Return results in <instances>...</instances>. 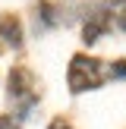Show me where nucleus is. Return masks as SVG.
I'll return each mask as SVG.
<instances>
[{"label":"nucleus","mask_w":126,"mask_h":129,"mask_svg":"<svg viewBox=\"0 0 126 129\" xmlns=\"http://www.w3.org/2000/svg\"><path fill=\"white\" fill-rule=\"evenodd\" d=\"M104 79V69L98 60H88V57H73L69 63V88L73 91H88V88H98Z\"/></svg>","instance_id":"nucleus-1"},{"label":"nucleus","mask_w":126,"mask_h":129,"mask_svg":"<svg viewBox=\"0 0 126 129\" xmlns=\"http://www.w3.org/2000/svg\"><path fill=\"white\" fill-rule=\"evenodd\" d=\"M0 38L6 44H13V47L22 44V25H19L16 16H0Z\"/></svg>","instance_id":"nucleus-2"},{"label":"nucleus","mask_w":126,"mask_h":129,"mask_svg":"<svg viewBox=\"0 0 126 129\" xmlns=\"http://www.w3.org/2000/svg\"><path fill=\"white\" fill-rule=\"evenodd\" d=\"M28 88H32V73L22 69V66L13 69V73H10V94H13V98H25Z\"/></svg>","instance_id":"nucleus-3"},{"label":"nucleus","mask_w":126,"mask_h":129,"mask_svg":"<svg viewBox=\"0 0 126 129\" xmlns=\"http://www.w3.org/2000/svg\"><path fill=\"white\" fill-rule=\"evenodd\" d=\"M107 22H110V16H107V13H94V16H91V22L85 25V41H88V44H91V41H98V35L107 28Z\"/></svg>","instance_id":"nucleus-4"},{"label":"nucleus","mask_w":126,"mask_h":129,"mask_svg":"<svg viewBox=\"0 0 126 129\" xmlns=\"http://www.w3.org/2000/svg\"><path fill=\"white\" fill-rule=\"evenodd\" d=\"M113 79H126V60H117V66H110Z\"/></svg>","instance_id":"nucleus-5"},{"label":"nucleus","mask_w":126,"mask_h":129,"mask_svg":"<svg viewBox=\"0 0 126 129\" xmlns=\"http://www.w3.org/2000/svg\"><path fill=\"white\" fill-rule=\"evenodd\" d=\"M0 129H19L13 117H0Z\"/></svg>","instance_id":"nucleus-6"},{"label":"nucleus","mask_w":126,"mask_h":129,"mask_svg":"<svg viewBox=\"0 0 126 129\" xmlns=\"http://www.w3.org/2000/svg\"><path fill=\"white\" fill-rule=\"evenodd\" d=\"M50 129H69V123H63V120H54V123H50Z\"/></svg>","instance_id":"nucleus-7"},{"label":"nucleus","mask_w":126,"mask_h":129,"mask_svg":"<svg viewBox=\"0 0 126 129\" xmlns=\"http://www.w3.org/2000/svg\"><path fill=\"white\" fill-rule=\"evenodd\" d=\"M117 22H120V28H126V10H123V13H117Z\"/></svg>","instance_id":"nucleus-8"}]
</instances>
